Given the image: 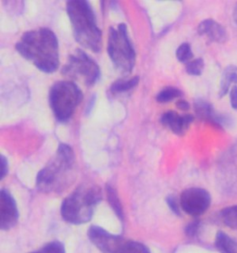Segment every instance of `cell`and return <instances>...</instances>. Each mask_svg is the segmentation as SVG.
Masks as SVG:
<instances>
[{
    "instance_id": "6da1fadb",
    "label": "cell",
    "mask_w": 237,
    "mask_h": 253,
    "mask_svg": "<svg viewBox=\"0 0 237 253\" xmlns=\"http://www.w3.org/2000/svg\"><path fill=\"white\" fill-rule=\"evenodd\" d=\"M15 48L43 73L52 74L59 68V41L55 33L48 28L24 33Z\"/></svg>"
},
{
    "instance_id": "7a4b0ae2",
    "label": "cell",
    "mask_w": 237,
    "mask_h": 253,
    "mask_svg": "<svg viewBox=\"0 0 237 253\" xmlns=\"http://www.w3.org/2000/svg\"><path fill=\"white\" fill-rule=\"evenodd\" d=\"M74 149L60 143L57 152L37 175V188L43 193H62L75 179Z\"/></svg>"
},
{
    "instance_id": "3957f363",
    "label": "cell",
    "mask_w": 237,
    "mask_h": 253,
    "mask_svg": "<svg viewBox=\"0 0 237 253\" xmlns=\"http://www.w3.org/2000/svg\"><path fill=\"white\" fill-rule=\"evenodd\" d=\"M66 10L76 42L93 52H100L102 32L97 25L96 14L88 1H67Z\"/></svg>"
},
{
    "instance_id": "277c9868",
    "label": "cell",
    "mask_w": 237,
    "mask_h": 253,
    "mask_svg": "<svg viewBox=\"0 0 237 253\" xmlns=\"http://www.w3.org/2000/svg\"><path fill=\"white\" fill-rule=\"evenodd\" d=\"M102 201V190L96 185L82 184L63 201L60 213L63 220L72 224L88 223Z\"/></svg>"
},
{
    "instance_id": "5b68a950",
    "label": "cell",
    "mask_w": 237,
    "mask_h": 253,
    "mask_svg": "<svg viewBox=\"0 0 237 253\" xmlns=\"http://www.w3.org/2000/svg\"><path fill=\"white\" fill-rule=\"evenodd\" d=\"M108 54L114 67L120 74L127 75L132 73L136 54L125 23H119L117 28H110Z\"/></svg>"
},
{
    "instance_id": "8992f818",
    "label": "cell",
    "mask_w": 237,
    "mask_h": 253,
    "mask_svg": "<svg viewBox=\"0 0 237 253\" xmlns=\"http://www.w3.org/2000/svg\"><path fill=\"white\" fill-rule=\"evenodd\" d=\"M80 87L71 81L55 83L49 91V104L55 118L67 123L82 100Z\"/></svg>"
},
{
    "instance_id": "52a82bcc",
    "label": "cell",
    "mask_w": 237,
    "mask_h": 253,
    "mask_svg": "<svg viewBox=\"0 0 237 253\" xmlns=\"http://www.w3.org/2000/svg\"><path fill=\"white\" fill-rule=\"evenodd\" d=\"M61 73L70 78L80 80L87 86L94 85L101 75L98 64L87 53L79 48L69 57Z\"/></svg>"
},
{
    "instance_id": "ba28073f",
    "label": "cell",
    "mask_w": 237,
    "mask_h": 253,
    "mask_svg": "<svg viewBox=\"0 0 237 253\" xmlns=\"http://www.w3.org/2000/svg\"><path fill=\"white\" fill-rule=\"evenodd\" d=\"M219 181L225 193L237 195V142L222 155L218 165Z\"/></svg>"
},
{
    "instance_id": "9c48e42d",
    "label": "cell",
    "mask_w": 237,
    "mask_h": 253,
    "mask_svg": "<svg viewBox=\"0 0 237 253\" xmlns=\"http://www.w3.org/2000/svg\"><path fill=\"white\" fill-rule=\"evenodd\" d=\"M181 209L188 215L198 217L207 211L211 204L209 192L201 187H190L183 191L180 197Z\"/></svg>"
},
{
    "instance_id": "30bf717a",
    "label": "cell",
    "mask_w": 237,
    "mask_h": 253,
    "mask_svg": "<svg viewBox=\"0 0 237 253\" xmlns=\"http://www.w3.org/2000/svg\"><path fill=\"white\" fill-rule=\"evenodd\" d=\"M19 220V211L17 203L7 189L0 192V228L7 231L13 228Z\"/></svg>"
},
{
    "instance_id": "8fae6325",
    "label": "cell",
    "mask_w": 237,
    "mask_h": 253,
    "mask_svg": "<svg viewBox=\"0 0 237 253\" xmlns=\"http://www.w3.org/2000/svg\"><path fill=\"white\" fill-rule=\"evenodd\" d=\"M89 240L103 253H113L122 237L113 235L100 226L92 225L87 232Z\"/></svg>"
},
{
    "instance_id": "7c38bea8",
    "label": "cell",
    "mask_w": 237,
    "mask_h": 253,
    "mask_svg": "<svg viewBox=\"0 0 237 253\" xmlns=\"http://www.w3.org/2000/svg\"><path fill=\"white\" fill-rule=\"evenodd\" d=\"M195 112L198 119L217 127L218 129H225V127L229 126V117L221 114L217 112L213 106L203 99H198L195 102Z\"/></svg>"
},
{
    "instance_id": "4fadbf2b",
    "label": "cell",
    "mask_w": 237,
    "mask_h": 253,
    "mask_svg": "<svg viewBox=\"0 0 237 253\" xmlns=\"http://www.w3.org/2000/svg\"><path fill=\"white\" fill-rule=\"evenodd\" d=\"M192 114L180 115L177 112L170 111L164 112L160 117V123L163 126L167 127L176 135H184L194 122Z\"/></svg>"
},
{
    "instance_id": "5bb4252c",
    "label": "cell",
    "mask_w": 237,
    "mask_h": 253,
    "mask_svg": "<svg viewBox=\"0 0 237 253\" xmlns=\"http://www.w3.org/2000/svg\"><path fill=\"white\" fill-rule=\"evenodd\" d=\"M198 33L200 36H206L211 42L220 44L224 43L228 38L225 28L212 19H207L201 22L198 27Z\"/></svg>"
},
{
    "instance_id": "9a60e30c",
    "label": "cell",
    "mask_w": 237,
    "mask_h": 253,
    "mask_svg": "<svg viewBox=\"0 0 237 253\" xmlns=\"http://www.w3.org/2000/svg\"><path fill=\"white\" fill-rule=\"evenodd\" d=\"M215 247L220 253H237V239L220 231L216 235Z\"/></svg>"
},
{
    "instance_id": "2e32d148",
    "label": "cell",
    "mask_w": 237,
    "mask_h": 253,
    "mask_svg": "<svg viewBox=\"0 0 237 253\" xmlns=\"http://www.w3.org/2000/svg\"><path fill=\"white\" fill-rule=\"evenodd\" d=\"M232 84H237V66L229 65L224 69L221 80V86L219 91V97H224L230 88H232Z\"/></svg>"
},
{
    "instance_id": "e0dca14e",
    "label": "cell",
    "mask_w": 237,
    "mask_h": 253,
    "mask_svg": "<svg viewBox=\"0 0 237 253\" xmlns=\"http://www.w3.org/2000/svg\"><path fill=\"white\" fill-rule=\"evenodd\" d=\"M113 253H151L147 246L141 242L127 240L125 238L119 241Z\"/></svg>"
},
{
    "instance_id": "ac0fdd59",
    "label": "cell",
    "mask_w": 237,
    "mask_h": 253,
    "mask_svg": "<svg viewBox=\"0 0 237 253\" xmlns=\"http://www.w3.org/2000/svg\"><path fill=\"white\" fill-rule=\"evenodd\" d=\"M106 192H107V199H108V201H109L111 208L113 210V211L115 212V214L120 220V222L123 223L124 222L123 209H122V205H121L120 201L118 199V193H117L116 189L111 185H107Z\"/></svg>"
},
{
    "instance_id": "d6986e66",
    "label": "cell",
    "mask_w": 237,
    "mask_h": 253,
    "mask_svg": "<svg viewBox=\"0 0 237 253\" xmlns=\"http://www.w3.org/2000/svg\"><path fill=\"white\" fill-rule=\"evenodd\" d=\"M139 81H140V78L137 75L133 76L128 80L119 79V80H117L116 82H114L111 84L109 92L111 93V95H117V94L128 92V91L134 88L135 86H137V84H139Z\"/></svg>"
},
{
    "instance_id": "ffe728a7",
    "label": "cell",
    "mask_w": 237,
    "mask_h": 253,
    "mask_svg": "<svg viewBox=\"0 0 237 253\" xmlns=\"http://www.w3.org/2000/svg\"><path fill=\"white\" fill-rule=\"evenodd\" d=\"M220 218L225 226L237 230V204L222 210Z\"/></svg>"
},
{
    "instance_id": "44dd1931",
    "label": "cell",
    "mask_w": 237,
    "mask_h": 253,
    "mask_svg": "<svg viewBox=\"0 0 237 253\" xmlns=\"http://www.w3.org/2000/svg\"><path fill=\"white\" fill-rule=\"evenodd\" d=\"M184 96V93L176 87L168 86L159 91V93L157 95L156 100L159 103H167L172 101L175 98H181Z\"/></svg>"
},
{
    "instance_id": "7402d4cb",
    "label": "cell",
    "mask_w": 237,
    "mask_h": 253,
    "mask_svg": "<svg viewBox=\"0 0 237 253\" xmlns=\"http://www.w3.org/2000/svg\"><path fill=\"white\" fill-rule=\"evenodd\" d=\"M176 59L182 63H188L192 60L194 54L189 43H183L176 49Z\"/></svg>"
},
{
    "instance_id": "603a6c76",
    "label": "cell",
    "mask_w": 237,
    "mask_h": 253,
    "mask_svg": "<svg viewBox=\"0 0 237 253\" xmlns=\"http://www.w3.org/2000/svg\"><path fill=\"white\" fill-rule=\"evenodd\" d=\"M204 67H205L204 60L198 58V59L192 60L190 62H188L185 66V71L189 75L199 76L202 75V73L204 71Z\"/></svg>"
},
{
    "instance_id": "cb8c5ba5",
    "label": "cell",
    "mask_w": 237,
    "mask_h": 253,
    "mask_svg": "<svg viewBox=\"0 0 237 253\" xmlns=\"http://www.w3.org/2000/svg\"><path fill=\"white\" fill-rule=\"evenodd\" d=\"M29 253H66L63 243L59 241H51L40 248L39 250Z\"/></svg>"
},
{
    "instance_id": "d4e9b609",
    "label": "cell",
    "mask_w": 237,
    "mask_h": 253,
    "mask_svg": "<svg viewBox=\"0 0 237 253\" xmlns=\"http://www.w3.org/2000/svg\"><path fill=\"white\" fill-rule=\"evenodd\" d=\"M200 229L199 221H194L189 223L185 228V234L189 238H196L198 235Z\"/></svg>"
},
{
    "instance_id": "484cf974",
    "label": "cell",
    "mask_w": 237,
    "mask_h": 253,
    "mask_svg": "<svg viewBox=\"0 0 237 253\" xmlns=\"http://www.w3.org/2000/svg\"><path fill=\"white\" fill-rule=\"evenodd\" d=\"M166 202H167L169 208H170L175 214H177V215L180 214V207H181V206H180V202H178L177 199H176L174 196L170 195V196L166 199Z\"/></svg>"
},
{
    "instance_id": "4316f807",
    "label": "cell",
    "mask_w": 237,
    "mask_h": 253,
    "mask_svg": "<svg viewBox=\"0 0 237 253\" xmlns=\"http://www.w3.org/2000/svg\"><path fill=\"white\" fill-rule=\"evenodd\" d=\"M230 102L234 110L237 111V84H234L230 91Z\"/></svg>"
},
{
    "instance_id": "83f0119b",
    "label": "cell",
    "mask_w": 237,
    "mask_h": 253,
    "mask_svg": "<svg viewBox=\"0 0 237 253\" xmlns=\"http://www.w3.org/2000/svg\"><path fill=\"white\" fill-rule=\"evenodd\" d=\"M8 171V162L7 158L2 155L1 156V180L5 178V176L7 174Z\"/></svg>"
},
{
    "instance_id": "f1b7e54d",
    "label": "cell",
    "mask_w": 237,
    "mask_h": 253,
    "mask_svg": "<svg viewBox=\"0 0 237 253\" xmlns=\"http://www.w3.org/2000/svg\"><path fill=\"white\" fill-rule=\"evenodd\" d=\"M176 107L179 110L185 112V111H188L190 109V104L185 99H179L176 102Z\"/></svg>"
},
{
    "instance_id": "f546056e",
    "label": "cell",
    "mask_w": 237,
    "mask_h": 253,
    "mask_svg": "<svg viewBox=\"0 0 237 253\" xmlns=\"http://www.w3.org/2000/svg\"><path fill=\"white\" fill-rule=\"evenodd\" d=\"M233 18H234V20H235V22L237 24V6L235 7V9H234V13H233Z\"/></svg>"
}]
</instances>
